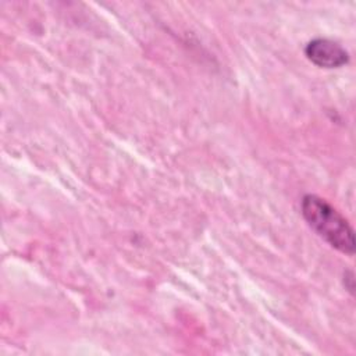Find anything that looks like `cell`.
Returning a JSON list of instances; mask_svg holds the SVG:
<instances>
[{
    "mask_svg": "<svg viewBox=\"0 0 356 356\" xmlns=\"http://www.w3.org/2000/svg\"><path fill=\"white\" fill-rule=\"evenodd\" d=\"M300 213L309 227L334 249L352 256L355 253V231L348 220L327 200L307 193L302 197Z\"/></svg>",
    "mask_w": 356,
    "mask_h": 356,
    "instance_id": "1",
    "label": "cell"
},
{
    "mask_svg": "<svg viewBox=\"0 0 356 356\" xmlns=\"http://www.w3.org/2000/svg\"><path fill=\"white\" fill-rule=\"evenodd\" d=\"M305 54L310 63L320 68H339L348 64L349 54L345 47L327 38H316L305 46Z\"/></svg>",
    "mask_w": 356,
    "mask_h": 356,
    "instance_id": "2",
    "label": "cell"
}]
</instances>
